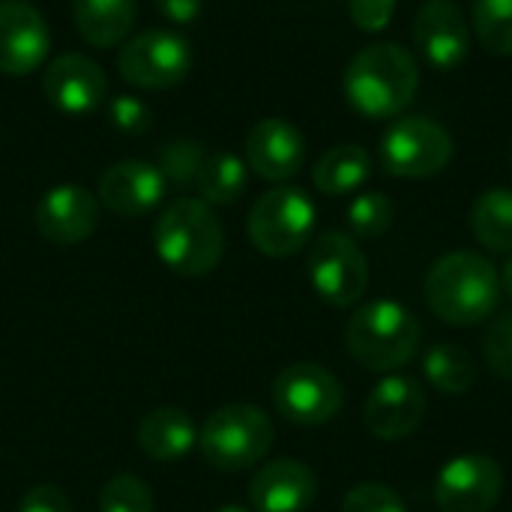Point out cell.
<instances>
[{
  "label": "cell",
  "instance_id": "cell-33",
  "mask_svg": "<svg viewBox=\"0 0 512 512\" xmlns=\"http://www.w3.org/2000/svg\"><path fill=\"white\" fill-rule=\"evenodd\" d=\"M348 12L360 30L378 33L390 24V18L396 12V0H348Z\"/></svg>",
  "mask_w": 512,
  "mask_h": 512
},
{
  "label": "cell",
  "instance_id": "cell-17",
  "mask_svg": "<svg viewBox=\"0 0 512 512\" xmlns=\"http://www.w3.org/2000/svg\"><path fill=\"white\" fill-rule=\"evenodd\" d=\"M96 225L99 198L78 183H60L36 204V228L54 246H78L96 231Z\"/></svg>",
  "mask_w": 512,
  "mask_h": 512
},
{
  "label": "cell",
  "instance_id": "cell-3",
  "mask_svg": "<svg viewBox=\"0 0 512 512\" xmlns=\"http://www.w3.org/2000/svg\"><path fill=\"white\" fill-rule=\"evenodd\" d=\"M501 297L498 270L486 255L450 252L438 258L426 276L429 309L453 327L486 321Z\"/></svg>",
  "mask_w": 512,
  "mask_h": 512
},
{
  "label": "cell",
  "instance_id": "cell-5",
  "mask_svg": "<svg viewBox=\"0 0 512 512\" xmlns=\"http://www.w3.org/2000/svg\"><path fill=\"white\" fill-rule=\"evenodd\" d=\"M201 456L210 468L234 474L258 465L273 447V423L258 405L234 402L213 411L198 432Z\"/></svg>",
  "mask_w": 512,
  "mask_h": 512
},
{
  "label": "cell",
  "instance_id": "cell-20",
  "mask_svg": "<svg viewBox=\"0 0 512 512\" xmlns=\"http://www.w3.org/2000/svg\"><path fill=\"white\" fill-rule=\"evenodd\" d=\"M138 447L153 462H180L198 447V429L183 408H153L138 423Z\"/></svg>",
  "mask_w": 512,
  "mask_h": 512
},
{
  "label": "cell",
  "instance_id": "cell-6",
  "mask_svg": "<svg viewBox=\"0 0 512 512\" xmlns=\"http://www.w3.org/2000/svg\"><path fill=\"white\" fill-rule=\"evenodd\" d=\"M246 231L252 246L267 258L297 255L312 240L315 204L297 186H276L252 204Z\"/></svg>",
  "mask_w": 512,
  "mask_h": 512
},
{
  "label": "cell",
  "instance_id": "cell-24",
  "mask_svg": "<svg viewBox=\"0 0 512 512\" xmlns=\"http://www.w3.org/2000/svg\"><path fill=\"white\" fill-rule=\"evenodd\" d=\"M474 237L492 252H512V189H489L471 207Z\"/></svg>",
  "mask_w": 512,
  "mask_h": 512
},
{
  "label": "cell",
  "instance_id": "cell-12",
  "mask_svg": "<svg viewBox=\"0 0 512 512\" xmlns=\"http://www.w3.org/2000/svg\"><path fill=\"white\" fill-rule=\"evenodd\" d=\"M42 93L51 108L69 117H84L105 102L108 78L102 66L84 54H60L42 69Z\"/></svg>",
  "mask_w": 512,
  "mask_h": 512
},
{
  "label": "cell",
  "instance_id": "cell-4",
  "mask_svg": "<svg viewBox=\"0 0 512 512\" xmlns=\"http://www.w3.org/2000/svg\"><path fill=\"white\" fill-rule=\"evenodd\" d=\"M345 345L369 372H393L417 354L420 321L402 303L372 300L351 315L345 327Z\"/></svg>",
  "mask_w": 512,
  "mask_h": 512
},
{
  "label": "cell",
  "instance_id": "cell-11",
  "mask_svg": "<svg viewBox=\"0 0 512 512\" xmlns=\"http://www.w3.org/2000/svg\"><path fill=\"white\" fill-rule=\"evenodd\" d=\"M501 492V465L480 453L450 459L435 480V501L441 512H492L501 501Z\"/></svg>",
  "mask_w": 512,
  "mask_h": 512
},
{
  "label": "cell",
  "instance_id": "cell-32",
  "mask_svg": "<svg viewBox=\"0 0 512 512\" xmlns=\"http://www.w3.org/2000/svg\"><path fill=\"white\" fill-rule=\"evenodd\" d=\"M108 120L126 135H144L150 129V108L138 96H114L108 102Z\"/></svg>",
  "mask_w": 512,
  "mask_h": 512
},
{
  "label": "cell",
  "instance_id": "cell-18",
  "mask_svg": "<svg viewBox=\"0 0 512 512\" xmlns=\"http://www.w3.org/2000/svg\"><path fill=\"white\" fill-rule=\"evenodd\" d=\"M306 162V138L303 132L282 120L264 117L246 135V165L270 183L291 180Z\"/></svg>",
  "mask_w": 512,
  "mask_h": 512
},
{
  "label": "cell",
  "instance_id": "cell-38",
  "mask_svg": "<svg viewBox=\"0 0 512 512\" xmlns=\"http://www.w3.org/2000/svg\"><path fill=\"white\" fill-rule=\"evenodd\" d=\"M510 165H512V150H510Z\"/></svg>",
  "mask_w": 512,
  "mask_h": 512
},
{
  "label": "cell",
  "instance_id": "cell-27",
  "mask_svg": "<svg viewBox=\"0 0 512 512\" xmlns=\"http://www.w3.org/2000/svg\"><path fill=\"white\" fill-rule=\"evenodd\" d=\"M477 39L486 51L510 57L512 54V0H474L471 12Z\"/></svg>",
  "mask_w": 512,
  "mask_h": 512
},
{
  "label": "cell",
  "instance_id": "cell-22",
  "mask_svg": "<svg viewBox=\"0 0 512 512\" xmlns=\"http://www.w3.org/2000/svg\"><path fill=\"white\" fill-rule=\"evenodd\" d=\"M369 174H372L369 153L357 144H339L315 162L312 183L324 195H348L357 192L369 180Z\"/></svg>",
  "mask_w": 512,
  "mask_h": 512
},
{
  "label": "cell",
  "instance_id": "cell-25",
  "mask_svg": "<svg viewBox=\"0 0 512 512\" xmlns=\"http://www.w3.org/2000/svg\"><path fill=\"white\" fill-rule=\"evenodd\" d=\"M426 378L435 390L447 393V396H462L471 390V384L477 381V366L474 357L456 345V342H441L435 345L426 360H423Z\"/></svg>",
  "mask_w": 512,
  "mask_h": 512
},
{
  "label": "cell",
  "instance_id": "cell-1",
  "mask_svg": "<svg viewBox=\"0 0 512 512\" xmlns=\"http://www.w3.org/2000/svg\"><path fill=\"white\" fill-rule=\"evenodd\" d=\"M420 87V66L414 54L396 42H372L360 48L345 66L342 90L351 108L369 120L402 114Z\"/></svg>",
  "mask_w": 512,
  "mask_h": 512
},
{
  "label": "cell",
  "instance_id": "cell-26",
  "mask_svg": "<svg viewBox=\"0 0 512 512\" xmlns=\"http://www.w3.org/2000/svg\"><path fill=\"white\" fill-rule=\"evenodd\" d=\"M204 159H207V153H204L201 141H195V138H171V141H165L159 147L156 168L162 171L165 183H171L177 189H189V186H195Z\"/></svg>",
  "mask_w": 512,
  "mask_h": 512
},
{
  "label": "cell",
  "instance_id": "cell-7",
  "mask_svg": "<svg viewBox=\"0 0 512 512\" xmlns=\"http://www.w3.org/2000/svg\"><path fill=\"white\" fill-rule=\"evenodd\" d=\"M192 60L195 54L186 36L165 27H153L120 45L117 72L132 87L168 90L192 72Z\"/></svg>",
  "mask_w": 512,
  "mask_h": 512
},
{
  "label": "cell",
  "instance_id": "cell-23",
  "mask_svg": "<svg viewBox=\"0 0 512 512\" xmlns=\"http://www.w3.org/2000/svg\"><path fill=\"white\" fill-rule=\"evenodd\" d=\"M246 162L228 150L210 153L198 171L195 189L201 195V201H207L210 207H222V204H234L243 192H246Z\"/></svg>",
  "mask_w": 512,
  "mask_h": 512
},
{
  "label": "cell",
  "instance_id": "cell-10",
  "mask_svg": "<svg viewBox=\"0 0 512 512\" xmlns=\"http://www.w3.org/2000/svg\"><path fill=\"white\" fill-rule=\"evenodd\" d=\"M270 396L276 411L297 426H324L342 411L345 402L339 378L318 363H294L282 369Z\"/></svg>",
  "mask_w": 512,
  "mask_h": 512
},
{
  "label": "cell",
  "instance_id": "cell-21",
  "mask_svg": "<svg viewBox=\"0 0 512 512\" xmlns=\"http://www.w3.org/2000/svg\"><path fill=\"white\" fill-rule=\"evenodd\" d=\"M138 0H72V21L78 36L96 48L126 42L135 27Z\"/></svg>",
  "mask_w": 512,
  "mask_h": 512
},
{
  "label": "cell",
  "instance_id": "cell-35",
  "mask_svg": "<svg viewBox=\"0 0 512 512\" xmlns=\"http://www.w3.org/2000/svg\"><path fill=\"white\" fill-rule=\"evenodd\" d=\"M156 9L162 12V18H168L171 24H195L201 9H204V0H156Z\"/></svg>",
  "mask_w": 512,
  "mask_h": 512
},
{
  "label": "cell",
  "instance_id": "cell-34",
  "mask_svg": "<svg viewBox=\"0 0 512 512\" xmlns=\"http://www.w3.org/2000/svg\"><path fill=\"white\" fill-rule=\"evenodd\" d=\"M18 512H75V510H72L69 495H66L60 486L39 483V486H30V489L21 495V501H18Z\"/></svg>",
  "mask_w": 512,
  "mask_h": 512
},
{
  "label": "cell",
  "instance_id": "cell-28",
  "mask_svg": "<svg viewBox=\"0 0 512 512\" xmlns=\"http://www.w3.org/2000/svg\"><path fill=\"white\" fill-rule=\"evenodd\" d=\"M396 207L384 192H363L348 207V228L351 237L360 240H378L393 228Z\"/></svg>",
  "mask_w": 512,
  "mask_h": 512
},
{
  "label": "cell",
  "instance_id": "cell-15",
  "mask_svg": "<svg viewBox=\"0 0 512 512\" xmlns=\"http://www.w3.org/2000/svg\"><path fill=\"white\" fill-rule=\"evenodd\" d=\"M426 417V393L408 375L384 378L363 405L366 429L381 441H399L420 429Z\"/></svg>",
  "mask_w": 512,
  "mask_h": 512
},
{
  "label": "cell",
  "instance_id": "cell-13",
  "mask_svg": "<svg viewBox=\"0 0 512 512\" xmlns=\"http://www.w3.org/2000/svg\"><path fill=\"white\" fill-rule=\"evenodd\" d=\"M51 30L27 0H0V72L30 75L45 66Z\"/></svg>",
  "mask_w": 512,
  "mask_h": 512
},
{
  "label": "cell",
  "instance_id": "cell-14",
  "mask_svg": "<svg viewBox=\"0 0 512 512\" xmlns=\"http://www.w3.org/2000/svg\"><path fill=\"white\" fill-rule=\"evenodd\" d=\"M414 42L429 66L441 72L459 69L471 54V30L459 3L426 0L414 18Z\"/></svg>",
  "mask_w": 512,
  "mask_h": 512
},
{
  "label": "cell",
  "instance_id": "cell-37",
  "mask_svg": "<svg viewBox=\"0 0 512 512\" xmlns=\"http://www.w3.org/2000/svg\"><path fill=\"white\" fill-rule=\"evenodd\" d=\"M219 512H249V510H243V507H222Z\"/></svg>",
  "mask_w": 512,
  "mask_h": 512
},
{
  "label": "cell",
  "instance_id": "cell-36",
  "mask_svg": "<svg viewBox=\"0 0 512 512\" xmlns=\"http://www.w3.org/2000/svg\"><path fill=\"white\" fill-rule=\"evenodd\" d=\"M501 285H504V291L512 297V258L507 261V267H504V273H501Z\"/></svg>",
  "mask_w": 512,
  "mask_h": 512
},
{
  "label": "cell",
  "instance_id": "cell-31",
  "mask_svg": "<svg viewBox=\"0 0 512 512\" xmlns=\"http://www.w3.org/2000/svg\"><path fill=\"white\" fill-rule=\"evenodd\" d=\"M483 354L495 375L512 381V312L501 315L483 336Z\"/></svg>",
  "mask_w": 512,
  "mask_h": 512
},
{
  "label": "cell",
  "instance_id": "cell-8",
  "mask_svg": "<svg viewBox=\"0 0 512 512\" xmlns=\"http://www.w3.org/2000/svg\"><path fill=\"white\" fill-rule=\"evenodd\" d=\"M453 159V135L432 117H399L381 138V165L393 177L426 180Z\"/></svg>",
  "mask_w": 512,
  "mask_h": 512
},
{
  "label": "cell",
  "instance_id": "cell-2",
  "mask_svg": "<svg viewBox=\"0 0 512 512\" xmlns=\"http://www.w3.org/2000/svg\"><path fill=\"white\" fill-rule=\"evenodd\" d=\"M153 246L159 261L177 276L201 279L222 261L225 231L207 201L177 198L159 213L153 225Z\"/></svg>",
  "mask_w": 512,
  "mask_h": 512
},
{
  "label": "cell",
  "instance_id": "cell-9",
  "mask_svg": "<svg viewBox=\"0 0 512 512\" xmlns=\"http://www.w3.org/2000/svg\"><path fill=\"white\" fill-rule=\"evenodd\" d=\"M309 282L315 294L336 306H354L369 285V261L345 231H324L309 249Z\"/></svg>",
  "mask_w": 512,
  "mask_h": 512
},
{
  "label": "cell",
  "instance_id": "cell-16",
  "mask_svg": "<svg viewBox=\"0 0 512 512\" xmlns=\"http://www.w3.org/2000/svg\"><path fill=\"white\" fill-rule=\"evenodd\" d=\"M165 189H168V183L153 162L123 159V162H114L102 171L99 186H96V198L111 213L126 216V219H138V216L153 213L162 204Z\"/></svg>",
  "mask_w": 512,
  "mask_h": 512
},
{
  "label": "cell",
  "instance_id": "cell-29",
  "mask_svg": "<svg viewBox=\"0 0 512 512\" xmlns=\"http://www.w3.org/2000/svg\"><path fill=\"white\" fill-rule=\"evenodd\" d=\"M99 512H153V492L144 480H138L135 474H117L111 477L96 501Z\"/></svg>",
  "mask_w": 512,
  "mask_h": 512
},
{
  "label": "cell",
  "instance_id": "cell-30",
  "mask_svg": "<svg viewBox=\"0 0 512 512\" xmlns=\"http://www.w3.org/2000/svg\"><path fill=\"white\" fill-rule=\"evenodd\" d=\"M342 512H408V507L390 486L360 483L345 495Z\"/></svg>",
  "mask_w": 512,
  "mask_h": 512
},
{
  "label": "cell",
  "instance_id": "cell-19",
  "mask_svg": "<svg viewBox=\"0 0 512 512\" xmlns=\"http://www.w3.org/2000/svg\"><path fill=\"white\" fill-rule=\"evenodd\" d=\"M315 495L318 480L312 468L297 459L270 462L249 483V501L255 512H306Z\"/></svg>",
  "mask_w": 512,
  "mask_h": 512
}]
</instances>
